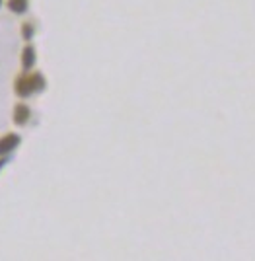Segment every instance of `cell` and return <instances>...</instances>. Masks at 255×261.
<instances>
[{"label":"cell","mask_w":255,"mask_h":261,"mask_svg":"<svg viewBox=\"0 0 255 261\" xmlns=\"http://www.w3.org/2000/svg\"><path fill=\"white\" fill-rule=\"evenodd\" d=\"M41 88H43V78L39 74H27V76H22L16 80L18 96H30V94H34Z\"/></svg>","instance_id":"cell-1"},{"label":"cell","mask_w":255,"mask_h":261,"mask_svg":"<svg viewBox=\"0 0 255 261\" xmlns=\"http://www.w3.org/2000/svg\"><path fill=\"white\" fill-rule=\"evenodd\" d=\"M20 144V137L18 135H6V137H2L0 139V156L2 154H8L10 150H14L16 146Z\"/></svg>","instance_id":"cell-2"},{"label":"cell","mask_w":255,"mask_h":261,"mask_svg":"<svg viewBox=\"0 0 255 261\" xmlns=\"http://www.w3.org/2000/svg\"><path fill=\"white\" fill-rule=\"evenodd\" d=\"M27 119H30V108L23 106V103H18L14 109V121L18 125H23V123H27Z\"/></svg>","instance_id":"cell-3"},{"label":"cell","mask_w":255,"mask_h":261,"mask_svg":"<svg viewBox=\"0 0 255 261\" xmlns=\"http://www.w3.org/2000/svg\"><path fill=\"white\" fill-rule=\"evenodd\" d=\"M34 61H35L34 49H32V47H25V49H23V53H22V65H23V68H32Z\"/></svg>","instance_id":"cell-4"},{"label":"cell","mask_w":255,"mask_h":261,"mask_svg":"<svg viewBox=\"0 0 255 261\" xmlns=\"http://www.w3.org/2000/svg\"><path fill=\"white\" fill-rule=\"evenodd\" d=\"M8 8L16 14H22L27 10V0H8Z\"/></svg>","instance_id":"cell-5"}]
</instances>
